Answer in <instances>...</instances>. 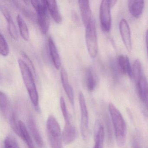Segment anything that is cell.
Listing matches in <instances>:
<instances>
[{
    "mask_svg": "<svg viewBox=\"0 0 148 148\" xmlns=\"http://www.w3.org/2000/svg\"><path fill=\"white\" fill-rule=\"evenodd\" d=\"M21 53L23 59H25V60H24V61L27 64L29 68L32 70V71L35 73V69H34V65L33 64L31 60L29 58V57L27 55L26 53L25 52L21 51Z\"/></svg>",
    "mask_w": 148,
    "mask_h": 148,
    "instance_id": "cell-28",
    "label": "cell"
},
{
    "mask_svg": "<svg viewBox=\"0 0 148 148\" xmlns=\"http://www.w3.org/2000/svg\"><path fill=\"white\" fill-rule=\"evenodd\" d=\"M47 133L51 148H62V137L61 128L56 118L50 115L46 123Z\"/></svg>",
    "mask_w": 148,
    "mask_h": 148,
    "instance_id": "cell-3",
    "label": "cell"
},
{
    "mask_svg": "<svg viewBox=\"0 0 148 148\" xmlns=\"http://www.w3.org/2000/svg\"><path fill=\"white\" fill-rule=\"evenodd\" d=\"M132 78L135 80L136 85H137L143 76L141 74V64L140 60L137 59L132 67Z\"/></svg>",
    "mask_w": 148,
    "mask_h": 148,
    "instance_id": "cell-23",
    "label": "cell"
},
{
    "mask_svg": "<svg viewBox=\"0 0 148 148\" xmlns=\"http://www.w3.org/2000/svg\"><path fill=\"white\" fill-rule=\"evenodd\" d=\"M127 56L123 55H119L118 58V63L119 66L123 73L124 74L127 73L126 72V65H127Z\"/></svg>",
    "mask_w": 148,
    "mask_h": 148,
    "instance_id": "cell-27",
    "label": "cell"
},
{
    "mask_svg": "<svg viewBox=\"0 0 148 148\" xmlns=\"http://www.w3.org/2000/svg\"><path fill=\"white\" fill-rule=\"evenodd\" d=\"M109 109L117 144L119 147H123L125 145L126 140V123L121 112L112 103H109Z\"/></svg>",
    "mask_w": 148,
    "mask_h": 148,
    "instance_id": "cell-2",
    "label": "cell"
},
{
    "mask_svg": "<svg viewBox=\"0 0 148 148\" xmlns=\"http://www.w3.org/2000/svg\"><path fill=\"white\" fill-rule=\"evenodd\" d=\"M79 101L81 113L80 132L82 138L84 140H87L89 137V117L88 110L86 106L85 98L83 92H79Z\"/></svg>",
    "mask_w": 148,
    "mask_h": 148,
    "instance_id": "cell-6",
    "label": "cell"
},
{
    "mask_svg": "<svg viewBox=\"0 0 148 148\" xmlns=\"http://www.w3.org/2000/svg\"><path fill=\"white\" fill-rule=\"evenodd\" d=\"M18 64L21 72L22 78L33 105L35 110L39 112L38 95L32 71L23 60L18 59Z\"/></svg>",
    "mask_w": 148,
    "mask_h": 148,
    "instance_id": "cell-1",
    "label": "cell"
},
{
    "mask_svg": "<svg viewBox=\"0 0 148 148\" xmlns=\"http://www.w3.org/2000/svg\"><path fill=\"white\" fill-rule=\"evenodd\" d=\"M110 1L103 0L101 1L99 8V20L103 31L108 32L112 26V17Z\"/></svg>",
    "mask_w": 148,
    "mask_h": 148,
    "instance_id": "cell-7",
    "label": "cell"
},
{
    "mask_svg": "<svg viewBox=\"0 0 148 148\" xmlns=\"http://www.w3.org/2000/svg\"><path fill=\"white\" fill-rule=\"evenodd\" d=\"M1 10L8 22V28L10 35L14 39H18V30L9 10L4 5L1 6Z\"/></svg>",
    "mask_w": 148,
    "mask_h": 148,
    "instance_id": "cell-13",
    "label": "cell"
},
{
    "mask_svg": "<svg viewBox=\"0 0 148 148\" xmlns=\"http://www.w3.org/2000/svg\"><path fill=\"white\" fill-rule=\"evenodd\" d=\"M136 86L139 97L144 104L148 114V83L146 79L142 77Z\"/></svg>",
    "mask_w": 148,
    "mask_h": 148,
    "instance_id": "cell-14",
    "label": "cell"
},
{
    "mask_svg": "<svg viewBox=\"0 0 148 148\" xmlns=\"http://www.w3.org/2000/svg\"><path fill=\"white\" fill-rule=\"evenodd\" d=\"M16 20L21 37L25 40L27 41L30 38V33L27 25L20 14L17 15Z\"/></svg>",
    "mask_w": 148,
    "mask_h": 148,
    "instance_id": "cell-22",
    "label": "cell"
},
{
    "mask_svg": "<svg viewBox=\"0 0 148 148\" xmlns=\"http://www.w3.org/2000/svg\"><path fill=\"white\" fill-rule=\"evenodd\" d=\"M104 128L102 122L97 120L94 129V139L95 144L93 148H103L104 140Z\"/></svg>",
    "mask_w": 148,
    "mask_h": 148,
    "instance_id": "cell-10",
    "label": "cell"
},
{
    "mask_svg": "<svg viewBox=\"0 0 148 148\" xmlns=\"http://www.w3.org/2000/svg\"><path fill=\"white\" fill-rule=\"evenodd\" d=\"M145 43H146V49L148 58V29H147L145 34Z\"/></svg>",
    "mask_w": 148,
    "mask_h": 148,
    "instance_id": "cell-30",
    "label": "cell"
},
{
    "mask_svg": "<svg viewBox=\"0 0 148 148\" xmlns=\"http://www.w3.org/2000/svg\"><path fill=\"white\" fill-rule=\"evenodd\" d=\"M31 3L37 12V20L41 32L47 33L50 27V20L47 1L32 0Z\"/></svg>",
    "mask_w": 148,
    "mask_h": 148,
    "instance_id": "cell-4",
    "label": "cell"
},
{
    "mask_svg": "<svg viewBox=\"0 0 148 148\" xmlns=\"http://www.w3.org/2000/svg\"><path fill=\"white\" fill-rule=\"evenodd\" d=\"M47 3L49 12L53 20L58 24L61 23L62 17L59 9L57 1L55 0H47Z\"/></svg>",
    "mask_w": 148,
    "mask_h": 148,
    "instance_id": "cell-18",
    "label": "cell"
},
{
    "mask_svg": "<svg viewBox=\"0 0 148 148\" xmlns=\"http://www.w3.org/2000/svg\"><path fill=\"white\" fill-rule=\"evenodd\" d=\"M132 148H141L139 141L136 137H135L133 138V140L132 141Z\"/></svg>",
    "mask_w": 148,
    "mask_h": 148,
    "instance_id": "cell-29",
    "label": "cell"
},
{
    "mask_svg": "<svg viewBox=\"0 0 148 148\" xmlns=\"http://www.w3.org/2000/svg\"><path fill=\"white\" fill-rule=\"evenodd\" d=\"M0 53L4 57L8 56L9 53L8 44L1 33L0 34Z\"/></svg>",
    "mask_w": 148,
    "mask_h": 148,
    "instance_id": "cell-24",
    "label": "cell"
},
{
    "mask_svg": "<svg viewBox=\"0 0 148 148\" xmlns=\"http://www.w3.org/2000/svg\"><path fill=\"white\" fill-rule=\"evenodd\" d=\"M61 83L67 97L73 106L74 105V94L73 88L69 83L68 73L65 69L62 67L60 70Z\"/></svg>",
    "mask_w": 148,
    "mask_h": 148,
    "instance_id": "cell-9",
    "label": "cell"
},
{
    "mask_svg": "<svg viewBox=\"0 0 148 148\" xmlns=\"http://www.w3.org/2000/svg\"><path fill=\"white\" fill-rule=\"evenodd\" d=\"M19 123L20 137L21 138L22 140L26 143L28 148H35L34 144L24 123L21 120H19Z\"/></svg>",
    "mask_w": 148,
    "mask_h": 148,
    "instance_id": "cell-21",
    "label": "cell"
},
{
    "mask_svg": "<svg viewBox=\"0 0 148 148\" xmlns=\"http://www.w3.org/2000/svg\"><path fill=\"white\" fill-rule=\"evenodd\" d=\"M86 84L90 91L94 90L97 85V79L93 70L91 67L87 68L86 71Z\"/></svg>",
    "mask_w": 148,
    "mask_h": 148,
    "instance_id": "cell-20",
    "label": "cell"
},
{
    "mask_svg": "<svg viewBox=\"0 0 148 148\" xmlns=\"http://www.w3.org/2000/svg\"><path fill=\"white\" fill-rule=\"evenodd\" d=\"M119 32L122 40L127 51L131 52L132 48L130 29L128 22L125 19H122L119 24Z\"/></svg>",
    "mask_w": 148,
    "mask_h": 148,
    "instance_id": "cell-8",
    "label": "cell"
},
{
    "mask_svg": "<svg viewBox=\"0 0 148 148\" xmlns=\"http://www.w3.org/2000/svg\"><path fill=\"white\" fill-rule=\"evenodd\" d=\"M85 39L90 56L95 58L98 53V42L96 24L93 18L86 27Z\"/></svg>",
    "mask_w": 148,
    "mask_h": 148,
    "instance_id": "cell-5",
    "label": "cell"
},
{
    "mask_svg": "<svg viewBox=\"0 0 148 148\" xmlns=\"http://www.w3.org/2000/svg\"><path fill=\"white\" fill-rule=\"evenodd\" d=\"M110 1V4L111 8L115 5L116 4V2H117L116 1Z\"/></svg>",
    "mask_w": 148,
    "mask_h": 148,
    "instance_id": "cell-31",
    "label": "cell"
},
{
    "mask_svg": "<svg viewBox=\"0 0 148 148\" xmlns=\"http://www.w3.org/2000/svg\"><path fill=\"white\" fill-rule=\"evenodd\" d=\"M0 108L3 116L8 119L13 112L7 95L3 92H0Z\"/></svg>",
    "mask_w": 148,
    "mask_h": 148,
    "instance_id": "cell-19",
    "label": "cell"
},
{
    "mask_svg": "<svg viewBox=\"0 0 148 148\" xmlns=\"http://www.w3.org/2000/svg\"><path fill=\"white\" fill-rule=\"evenodd\" d=\"M27 123L28 130L34 141L38 146L40 148H43L44 145V141L34 119L32 117L29 118L27 119Z\"/></svg>",
    "mask_w": 148,
    "mask_h": 148,
    "instance_id": "cell-15",
    "label": "cell"
},
{
    "mask_svg": "<svg viewBox=\"0 0 148 148\" xmlns=\"http://www.w3.org/2000/svg\"><path fill=\"white\" fill-rule=\"evenodd\" d=\"M60 104L61 112H62V115H63V117H64L65 122L70 121L69 113H68L67 107H66L65 100L63 96H61L60 97Z\"/></svg>",
    "mask_w": 148,
    "mask_h": 148,
    "instance_id": "cell-26",
    "label": "cell"
},
{
    "mask_svg": "<svg viewBox=\"0 0 148 148\" xmlns=\"http://www.w3.org/2000/svg\"><path fill=\"white\" fill-rule=\"evenodd\" d=\"M48 45L50 55L54 66L58 69L61 66V58L55 42L51 37H48Z\"/></svg>",
    "mask_w": 148,
    "mask_h": 148,
    "instance_id": "cell-16",
    "label": "cell"
},
{
    "mask_svg": "<svg viewBox=\"0 0 148 148\" xmlns=\"http://www.w3.org/2000/svg\"><path fill=\"white\" fill-rule=\"evenodd\" d=\"M76 130L71 121L65 122L64 127L62 133V140L66 145L70 144L76 138Z\"/></svg>",
    "mask_w": 148,
    "mask_h": 148,
    "instance_id": "cell-11",
    "label": "cell"
},
{
    "mask_svg": "<svg viewBox=\"0 0 148 148\" xmlns=\"http://www.w3.org/2000/svg\"><path fill=\"white\" fill-rule=\"evenodd\" d=\"M78 4L83 24L86 27L92 19L90 1L88 0H79Z\"/></svg>",
    "mask_w": 148,
    "mask_h": 148,
    "instance_id": "cell-12",
    "label": "cell"
},
{
    "mask_svg": "<svg viewBox=\"0 0 148 148\" xmlns=\"http://www.w3.org/2000/svg\"><path fill=\"white\" fill-rule=\"evenodd\" d=\"M5 148H20L17 140L12 136H8L4 140Z\"/></svg>",
    "mask_w": 148,
    "mask_h": 148,
    "instance_id": "cell-25",
    "label": "cell"
},
{
    "mask_svg": "<svg viewBox=\"0 0 148 148\" xmlns=\"http://www.w3.org/2000/svg\"><path fill=\"white\" fill-rule=\"evenodd\" d=\"M128 8L131 14L136 18H138L143 13L144 7L143 1H129L128 2Z\"/></svg>",
    "mask_w": 148,
    "mask_h": 148,
    "instance_id": "cell-17",
    "label": "cell"
}]
</instances>
